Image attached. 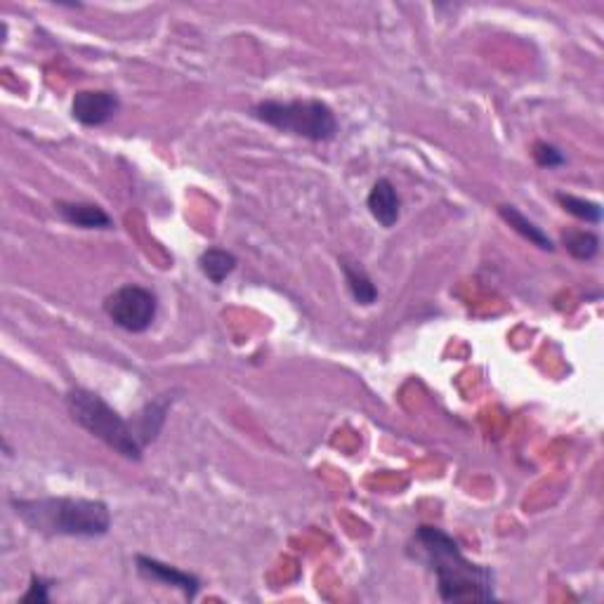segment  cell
I'll return each instance as SVG.
<instances>
[{
  "label": "cell",
  "instance_id": "6da1fadb",
  "mask_svg": "<svg viewBox=\"0 0 604 604\" xmlns=\"http://www.w3.org/2000/svg\"><path fill=\"white\" fill-rule=\"evenodd\" d=\"M423 560L435 571L439 597L444 602H491L496 600V576L489 567L470 562L458 541L437 527H418L413 534Z\"/></svg>",
  "mask_w": 604,
  "mask_h": 604
},
{
  "label": "cell",
  "instance_id": "7a4b0ae2",
  "mask_svg": "<svg viewBox=\"0 0 604 604\" xmlns=\"http://www.w3.org/2000/svg\"><path fill=\"white\" fill-rule=\"evenodd\" d=\"M12 508L26 527L45 536L100 538L111 529L107 503L90 498H12Z\"/></svg>",
  "mask_w": 604,
  "mask_h": 604
},
{
  "label": "cell",
  "instance_id": "3957f363",
  "mask_svg": "<svg viewBox=\"0 0 604 604\" xmlns=\"http://www.w3.org/2000/svg\"><path fill=\"white\" fill-rule=\"evenodd\" d=\"M67 409L76 425L107 444L118 456L128 458V461H142L144 446L135 435L133 423L104 402L97 392L76 387L67 395Z\"/></svg>",
  "mask_w": 604,
  "mask_h": 604
},
{
  "label": "cell",
  "instance_id": "277c9868",
  "mask_svg": "<svg viewBox=\"0 0 604 604\" xmlns=\"http://www.w3.org/2000/svg\"><path fill=\"white\" fill-rule=\"evenodd\" d=\"M253 116L281 133L305 137L312 142H328L338 133V118L321 100H265L253 107Z\"/></svg>",
  "mask_w": 604,
  "mask_h": 604
},
{
  "label": "cell",
  "instance_id": "5b68a950",
  "mask_svg": "<svg viewBox=\"0 0 604 604\" xmlns=\"http://www.w3.org/2000/svg\"><path fill=\"white\" fill-rule=\"evenodd\" d=\"M104 312L123 331L144 333L154 324L156 312H159V300L149 288L128 284L104 300Z\"/></svg>",
  "mask_w": 604,
  "mask_h": 604
},
{
  "label": "cell",
  "instance_id": "8992f818",
  "mask_svg": "<svg viewBox=\"0 0 604 604\" xmlns=\"http://www.w3.org/2000/svg\"><path fill=\"white\" fill-rule=\"evenodd\" d=\"M121 109V100L116 93L109 90H78L71 102V116L76 118L81 126L97 128L109 123L111 118Z\"/></svg>",
  "mask_w": 604,
  "mask_h": 604
},
{
  "label": "cell",
  "instance_id": "52a82bcc",
  "mask_svg": "<svg viewBox=\"0 0 604 604\" xmlns=\"http://www.w3.org/2000/svg\"><path fill=\"white\" fill-rule=\"evenodd\" d=\"M135 564H137V574H140L142 579L182 590V595L189 597V600H194V597L199 595L201 590L199 576L189 574V571H182L173 567V564L154 560V557H147V555H137Z\"/></svg>",
  "mask_w": 604,
  "mask_h": 604
},
{
  "label": "cell",
  "instance_id": "ba28073f",
  "mask_svg": "<svg viewBox=\"0 0 604 604\" xmlns=\"http://www.w3.org/2000/svg\"><path fill=\"white\" fill-rule=\"evenodd\" d=\"M366 206H369L373 220L385 229L395 227L399 222V215H402V199H399L397 187L390 180H385V177L371 187Z\"/></svg>",
  "mask_w": 604,
  "mask_h": 604
},
{
  "label": "cell",
  "instance_id": "9c48e42d",
  "mask_svg": "<svg viewBox=\"0 0 604 604\" xmlns=\"http://www.w3.org/2000/svg\"><path fill=\"white\" fill-rule=\"evenodd\" d=\"M55 210L59 213V218L78 229H111L114 227L111 215L102 206H97V203L59 201V203H55Z\"/></svg>",
  "mask_w": 604,
  "mask_h": 604
},
{
  "label": "cell",
  "instance_id": "30bf717a",
  "mask_svg": "<svg viewBox=\"0 0 604 604\" xmlns=\"http://www.w3.org/2000/svg\"><path fill=\"white\" fill-rule=\"evenodd\" d=\"M170 404H173V395H161L159 399H154V402H149L147 406H144V409L137 413L133 420H130L142 446L151 444L156 437H159L161 428L166 425Z\"/></svg>",
  "mask_w": 604,
  "mask_h": 604
},
{
  "label": "cell",
  "instance_id": "8fae6325",
  "mask_svg": "<svg viewBox=\"0 0 604 604\" xmlns=\"http://www.w3.org/2000/svg\"><path fill=\"white\" fill-rule=\"evenodd\" d=\"M498 215H501V218L505 222H508V225L512 229H515L517 234L524 236V239H527L529 244L538 246V248H541V251H550V253L555 251L553 239H550V236L546 232H543V229L538 227L536 222H531L527 218V215L520 213V210H517L515 206H508V203H505V206H498Z\"/></svg>",
  "mask_w": 604,
  "mask_h": 604
},
{
  "label": "cell",
  "instance_id": "7c38bea8",
  "mask_svg": "<svg viewBox=\"0 0 604 604\" xmlns=\"http://www.w3.org/2000/svg\"><path fill=\"white\" fill-rule=\"evenodd\" d=\"M239 260L232 251H225V248H208L199 255V269L201 274L213 284H222L229 274L234 272Z\"/></svg>",
  "mask_w": 604,
  "mask_h": 604
},
{
  "label": "cell",
  "instance_id": "4fadbf2b",
  "mask_svg": "<svg viewBox=\"0 0 604 604\" xmlns=\"http://www.w3.org/2000/svg\"><path fill=\"white\" fill-rule=\"evenodd\" d=\"M340 267H343L347 288H350L352 298L357 300V305H364V307L373 305V302L378 300V288L371 281L369 274H366L359 265H354V262H347L345 258L340 260Z\"/></svg>",
  "mask_w": 604,
  "mask_h": 604
},
{
  "label": "cell",
  "instance_id": "5bb4252c",
  "mask_svg": "<svg viewBox=\"0 0 604 604\" xmlns=\"http://www.w3.org/2000/svg\"><path fill=\"white\" fill-rule=\"evenodd\" d=\"M562 244L571 258L583 262L593 260L600 253V239H597L595 232H588V229H567L562 234Z\"/></svg>",
  "mask_w": 604,
  "mask_h": 604
},
{
  "label": "cell",
  "instance_id": "9a60e30c",
  "mask_svg": "<svg viewBox=\"0 0 604 604\" xmlns=\"http://www.w3.org/2000/svg\"><path fill=\"white\" fill-rule=\"evenodd\" d=\"M557 201H560V206L567 210L569 215H574L576 220L590 222V225H597V222L602 220L600 203L586 201L581 199V196H571V194H557Z\"/></svg>",
  "mask_w": 604,
  "mask_h": 604
},
{
  "label": "cell",
  "instance_id": "2e32d148",
  "mask_svg": "<svg viewBox=\"0 0 604 604\" xmlns=\"http://www.w3.org/2000/svg\"><path fill=\"white\" fill-rule=\"evenodd\" d=\"M531 154H534V161L538 163V166L548 168V170L550 168H560V166H564V163H567V156H564L560 149L553 147V144H548V142H536Z\"/></svg>",
  "mask_w": 604,
  "mask_h": 604
},
{
  "label": "cell",
  "instance_id": "e0dca14e",
  "mask_svg": "<svg viewBox=\"0 0 604 604\" xmlns=\"http://www.w3.org/2000/svg\"><path fill=\"white\" fill-rule=\"evenodd\" d=\"M50 581L41 579V576H31V586L26 590V595L22 597V602H34V604H48L50 595H48Z\"/></svg>",
  "mask_w": 604,
  "mask_h": 604
}]
</instances>
